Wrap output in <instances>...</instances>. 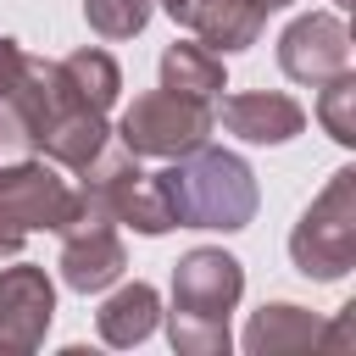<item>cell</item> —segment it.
<instances>
[{"label": "cell", "instance_id": "cell-10", "mask_svg": "<svg viewBox=\"0 0 356 356\" xmlns=\"http://www.w3.org/2000/svg\"><path fill=\"white\" fill-rule=\"evenodd\" d=\"M156 6L217 56L250 50L261 39V28H267V6L261 0H156Z\"/></svg>", "mask_w": 356, "mask_h": 356}, {"label": "cell", "instance_id": "cell-7", "mask_svg": "<svg viewBox=\"0 0 356 356\" xmlns=\"http://www.w3.org/2000/svg\"><path fill=\"white\" fill-rule=\"evenodd\" d=\"M0 206H6L28 234H33V228L61 234V228L72 222V211L83 206V189L67 184V178L56 172V161L28 156V161H17V167L0 172Z\"/></svg>", "mask_w": 356, "mask_h": 356}, {"label": "cell", "instance_id": "cell-8", "mask_svg": "<svg viewBox=\"0 0 356 356\" xmlns=\"http://www.w3.org/2000/svg\"><path fill=\"white\" fill-rule=\"evenodd\" d=\"M278 67L295 83H328L334 72L350 67V28L339 11H306L278 33Z\"/></svg>", "mask_w": 356, "mask_h": 356}, {"label": "cell", "instance_id": "cell-5", "mask_svg": "<svg viewBox=\"0 0 356 356\" xmlns=\"http://www.w3.org/2000/svg\"><path fill=\"white\" fill-rule=\"evenodd\" d=\"M211 128H217V106L189 100V95H172V89H150V95H134V106L122 111L117 145H128L134 156L172 161V156L206 145Z\"/></svg>", "mask_w": 356, "mask_h": 356}, {"label": "cell", "instance_id": "cell-13", "mask_svg": "<svg viewBox=\"0 0 356 356\" xmlns=\"http://www.w3.org/2000/svg\"><path fill=\"white\" fill-rule=\"evenodd\" d=\"M323 334H328L323 317H312V312L295 306V300H273V306L250 312V323H245V350H250V356H289V350L323 345Z\"/></svg>", "mask_w": 356, "mask_h": 356}, {"label": "cell", "instance_id": "cell-22", "mask_svg": "<svg viewBox=\"0 0 356 356\" xmlns=\"http://www.w3.org/2000/svg\"><path fill=\"white\" fill-rule=\"evenodd\" d=\"M261 6H267V11H278V6H289V0H261Z\"/></svg>", "mask_w": 356, "mask_h": 356}, {"label": "cell", "instance_id": "cell-6", "mask_svg": "<svg viewBox=\"0 0 356 356\" xmlns=\"http://www.w3.org/2000/svg\"><path fill=\"white\" fill-rule=\"evenodd\" d=\"M56 267H61V284L78 289V295H100V289H111L128 273L122 234H117V222H111V211L100 200L83 195V206L61 228V261Z\"/></svg>", "mask_w": 356, "mask_h": 356}, {"label": "cell", "instance_id": "cell-3", "mask_svg": "<svg viewBox=\"0 0 356 356\" xmlns=\"http://www.w3.org/2000/svg\"><path fill=\"white\" fill-rule=\"evenodd\" d=\"M289 261L312 284H339L356 267V167H339L289 234Z\"/></svg>", "mask_w": 356, "mask_h": 356}, {"label": "cell", "instance_id": "cell-16", "mask_svg": "<svg viewBox=\"0 0 356 356\" xmlns=\"http://www.w3.org/2000/svg\"><path fill=\"white\" fill-rule=\"evenodd\" d=\"M56 72H61L67 95H72L78 106H89V111H111V106H117V95H122V67H117L100 44H83V50L61 56V61H56Z\"/></svg>", "mask_w": 356, "mask_h": 356}, {"label": "cell", "instance_id": "cell-12", "mask_svg": "<svg viewBox=\"0 0 356 356\" xmlns=\"http://www.w3.org/2000/svg\"><path fill=\"white\" fill-rule=\"evenodd\" d=\"M106 139H111L106 111H89V106H61V111H56V117L33 134V150H39L44 161H56V167L78 172V167H89V161L106 150Z\"/></svg>", "mask_w": 356, "mask_h": 356}, {"label": "cell", "instance_id": "cell-11", "mask_svg": "<svg viewBox=\"0 0 356 356\" xmlns=\"http://www.w3.org/2000/svg\"><path fill=\"white\" fill-rule=\"evenodd\" d=\"M217 122L245 145H289L295 134H306V106L278 89H245L217 100Z\"/></svg>", "mask_w": 356, "mask_h": 356}, {"label": "cell", "instance_id": "cell-1", "mask_svg": "<svg viewBox=\"0 0 356 356\" xmlns=\"http://www.w3.org/2000/svg\"><path fill=\"white\" fill-rule=\"evenodd\" d=\"M156 184H161L178 228L239 234V228H250L256 200H261L250 161L234 156V150H217V145H195V150L172 156V161L156 172Z\"/></svg>", "mask_w": 356, "mask_h": 356}, {"label": "cell", "instance_id": "cell-15", "mask_svg": "<svg viewBox=\"0 0 356 356\" xmlns=\"http://www.w3.org/2000/svg\"><path fill=\"white\" fill-rule=\"evenodd\" d=\"M161 89L217 106V100H222V89H228L222 56H217V50H206V44H167V50H161Z\"/></svg>", "mask_w": 356, "mask_h": 356}, {"label": "cell", "instance_id": "cell-17", "mask_svg": "<svg viewBox=\"0 0 356 356\" xmlns=\"http://www.w3.org/2000/svg\"><path fill=\"white\" fill-rule=\"evenodd\" d=\"M317 122L328 128L334 145H356V72H334L328 83H317Z\"/></svg>", "mask_w": 356, "mask_h": 356}, {"label": "cell", "instance_id": "cell-19", "mask_svg": "<svg viewBox=\"0 0 356 356\" xmlns=\"http://www.w3.org/2000/svg\"><path fill=\"white\" fill-rule=\"evenodd\" d=\"M28 156H39V150H33V134H28L22 111H17L11 100H0V172L17 167V161H28Z\"/></svg>", "mask_w": 356, "mask_h": 356}, {"label": "cell", "instance_id": "cell-4", "mask_svg": "<svg viewBox=\"0 0 356 356\" xmlns=\"http://www.w3.org/2000/svg\"><path fill=\"white\" fill-rule=\"evenodd\" d=\"M78 189H83L89 200H100L117 228H134V234H145V239L178 228V222H172V206H167V195H161V184H156V172H145L128 145H111V139H106V150H100L89 167H78Z\"/></svg>", "mask_w": 356, "mask_h": 356}, {"label": "cell", "instance_id": "cell-20", "mask_svg": "<svg viewBox=\"0 0 356 356\" xmlns=\"http://www.w3.org/2000/svg\"><path fill=\"white\" fill-rule=\"evenodd\" d=\"M22 61H28V50H22L17 39H6V33H0V100H11L17 78H22Z\"/></svg>", "mask_w": 356, "mask_h": 356}, {"label": "cell", "instance_id": "cell-18", "mask_svg": "<svg viewBox=\"0 0 356 356\" xmlns=\"http://www.w3.org/2000/svg\"><path fill=\"white\" fill-rule=\"evenodd\" d=\"M150 11H156V0H83V22H89L100 39H111V44L145 33Z\"/></svg>", "mask_w": 356, "mask_h": 356}, {"label": "cell", "instance_id": "cell-21", "mask_svg": "<svg viewBox=\"0 0 356 356\" xmlns=\"http://www.w3.org/2000/svg\"><path fill=\"white\" fill-rule=\"evenodd\" d=\"M22 245H28V228H22V222H17V217L0 206V256H17Z\"/></svg>", "mask_w": 356, "mask_h": 356}, {"label": "cell", "instance_id": "cell-14", "mask_svg": "<svg viewBox=\"0 0 356 356\" xmlns=\"http://www.w3.org/2000/svg\"><path fill=\"white\" fill-rule=\"evenodd\" d=\"M156 323H161V295H156L145 278H134V284L111 289V295L100 300V312H95L100 339H106V345H117V350L145 345V339L156 334Z\"/></svg>", "mask_w": 356, "mask_h": 356}, {"label": "cell", "instance_id": "cell-9", "mask_svg": "<svg viewBox=\"0 0 356 356\" xmlns=\"http://www.w3.org/2000/svg\"><path fill=\"white\" fill-rule=\"evenodd\" d=\"M50 317H56V284L44 267L33 261H17V267H0V350H39L44 334H50Z\"/></svg>", "mask_w": 356, "mask_h": 356}, {"label": "cell", "instance_id": "cell-2", "mask_svg": "<svg viewBox=\"0 0 356 356\" xmlns=\"http://www.w3.org/2000/svg\"><path fill=\"white\" fill-rule=\"evenodd\" d=\"M245 295V267L239 256L217 245H195L172 267V312H167V339L178 356H228V312Z\"/></svg>", "mask_w": 356, "mask_h": 356}]
</instances>
